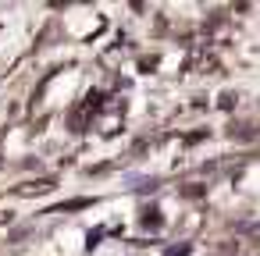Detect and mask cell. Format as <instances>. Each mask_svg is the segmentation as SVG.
<instances>
[{"label": "cell", "mask_w": 260, "mask_h": 256, "mask_svg": "<svg viewBox=\"0 0 260 256\" xmlns=\"http://www.w3.org/2000/svg\"><path fill=\"white\" fill-rule=\"evenodd\" d=\"M221 107H224V111H232V107H235V96H232V93H224V96H221Z\"/></svg>", "instance_id": "cell-4"}, {"label": "cell", "mask_w": 260, "mask_h": 256, "mask_svg": "<svg viewBox=\"0 0 260 256\" xmlns=\"http://www.w3.org/2000/svg\"><path fill=\"white\" fill-rule=\"evenodd\" d=\"M185 252H189V245H171L168 249V256H185Z\"/></svg>", "instance_id": "cell-5"}, {"label": "cell", "mask_w": 260, "mask_h": 256, "mask_svg": "<svg viewBox=\"0 0 260 256\" xmlns=\"http://www.w3.org/2000/svg\"><path fill=\"white\" fill-rule=\"evenodd\" d=\"M93 199H72V203H64V206H57V210H82V206H89Z\"/></svg>", "instance_id": "cell-2"}, {"label": "cell", "mask_w": 260, "mask_h": 256, "mask_svg": "<svg viewBox=\"0 0 260 256\" xmlns=\"http://www.w3.org/2000/svg\"><path fill=\"white\" fill-rule=\"evenodd\" d=\"M157 224H160L157 210H146V217H143V228H157Z\"/></svg>", "instance_id": "cell-3"}, {"label": "cell", "mask_w": 260, "mask_h": 256, "mask_svg": "<svg viewBox=\"0 0 260 256\" xmlns=\"http://www.w3.org/2000/svg\"><path fill=\"white\" fill-rule=\"evenodd\" d=\"M47 189H54V178H43V181H32V185H25V189H18L22 196H32V192H47Z\"/></svg>", "instance_id": "cell-1"}]
</instances>
